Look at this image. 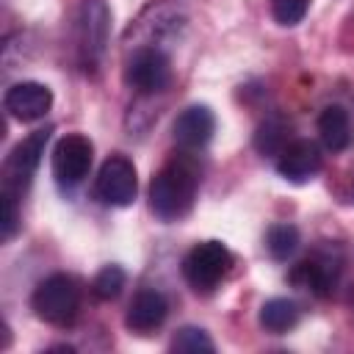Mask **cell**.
<instances>
[{"instance_id":"12","label":"cell","mask_w":354,"mask_h":354,"mask_svg":"<svg viewBox=\"0 0 354 354\" xmlns=\"http://www.w3.org/2000/svg\"><path fill=\"white\" fill-rule=\"evenodd\" d=\"M216 130V116L207 105H191L185 108L174 124H171V136L177 141V147L183 149H199L213 138Z\"/></svg>"},{"instance_id":"15","label":"cell","mask_w":354,"mask_h":354,"mask_svg":"<svg viewBox=\"0 0 354 354\" xmlns=\"http://www.w3.org/2000/svg\"><path fill=\"white\" fill-rule=\"evenodd\" d=\"M260 324L271 335H282L299 324V307L290 299H268L260 307Z\"/></svg>"},{"instance_id":"17","label":"cell","mask_w":354,"mask_h":354,"mask_svg":"<svg viewBox=\"0 0 354 354\" xmlns=\"http://www.w3.org/2000/svg\"><path fill=\"white\" fill-rule=\"evenodd\" d=\"M266 246H268L274 260H288L299 249V230L288 221L271 224L268 232H266Z\"/></svg>"},{"instance_id":"16","label":"cell","mask_w":354,"mask_h":354,"mask_svg":"<svg viewBox=\"0 0 354 354\" xmlns=\"http://www.w3.org/2000/svg\"><path fill=\"white\" fill-rule=\"evenodd\" d=\"M288 124H285V119L282 116H271V119H266L260 127H257V133H254V147H257V152H263V155H279L282 149H285V144H288Z\"/></svg>"},{"instance_id":"5","label":"cell","mask_w":354,"mask_h":354,"mask_svg":"<svg viewBox=\"0 0 354 354\" xmlns=\"http://www.w3.org/2000/svg\"><path fill=\"white\" fill-rule=\"evenodd\" d=\"M108 25H111V11L105 0H83L77 11V58L83 69H97L105 44H108Z\"/></svg>"},{"instance_id":"21","label":"cell","mask_w":354,"mask_h":354,"mask_svg":"<svg viewBox=\"0 0 354 354\" xmlns=\"http://www.w3.org/2000/svg\"><path fill=\"white\" fill-rule=\"evenodd\" d=\"M0 227H3V241H11L19 230V196L0 191Z\"/></svg>"},{"instance_id":"6","label":"cell","mask_w":354,"mask_h":354,"mask_svg":"<svg viewBox=\"0 0 354 354\" xmlns=\"http://www.w3.org/2000/svg\"><path fill=\"white\" fill-rule=\"evenodd\" d=\"M124 80L130 88H136L138 94H158L169 86L171 80V61L169 55L155 47V44H147V47H138L130 58H127V66H124Z\"/></svg>"},{"instance_id":"3","label":"cell","mask_w":354,"mask_h":354,"mask_svg":"<svg viewBox=\"0 0 354 354\" xmlns=\"http://www.w3.org/2000/svg\"><path fill=\"white\" fill-rule=\"evenodd\" d=\"M232 268V252L221 241H202L183 257V277L196 293H210Z\"/></svg>"},{"instance_id":"20","label":"cell","mask_w":354,"mask_h":354,"mask_svg":"<svg viewBox=\"0 0 354 354\" xmlns=\"http://www.w3.org/2000/svg\"><path fill=\"white\" fill-rule=\"evenodd\" d=\"M307 8H310V0H271V17L285 28L299 25Z\"/></svg>"},{"instance_id":"18","label":"cell","mask_w":354,"mask_h":354,"mask_svg":"<svg viewBox=\"0 0 354 354\" xmlns=\"http://www.w3.org/2000/svg\"><path fill=\"white\" fill-rule=\"evenodd\" d=\"M122 288H124V271H122L119 266H105V268H100L97 277L91 279V293H94L97 299H102V301L116 299V296L122 293Z\"/></svg>"},{"instance_id":"1","label":"cell","mask_w":354,"mask_h":354,"mask_svg":"<svg viewBox=\"0 0 354 354\" xmlns=\"http://www.w3.org/2000/svg\"><path fill=\"white\" fill-rule=\"evenodd\" d=\"M199 166L188 155H174L149 183V207L163 221H180L191 213L199 191Z\"/></svg>"},{"instance_id":"4","label":"cell","mask_w":354,"mask_h":354,"mask_svg":"<svg viewBox=\"0 0 354 354\" xmlns=\"http://www.w3.org/2000/svg\"><path fill=\"white\" fill-rule=\"evenodd\" d=\"M50 127L44 130H33L30 136H25L6 158L3 163V191L6 194H14V196H22L25 188L30 185L39 163H41V155H44V147L50 141Z\"/></svg>"},{"instance_id":"9","label":"cell","mask_w":354,"mask_h":354,"mask_svg":"<svg viewBox=\"0 0 354 354\" xmlns=\"http://www.w3.org/2000/svg\"><path fill=\"white\" fill-rule=\"evenodd\" d=\"M3 108L19 122H36L53 108V91L36 80H19L6 88Z\"/></svg>"},{"instance_id":"14","label":"cell","mask_w":354,"mask_h":354,"mask_svg":"<svg viewBox=\"0 0 354 354\" xmlns=\"http://www.w3.org/2000/svg\"><path fill=\"white\" fill-rule=\"evenodd\" d=\"M318 136H321V144L329 152L348 149V144H351V119H348L346 108L326 105L318 116Z\"/></svg>"},{"instance_id":"8","label":"cell","mask_w":354,"mask_h":354,"mask_svg":"<svg viewBox=\"0 0 354 354\" xmlns=\"http://www.w3.org/2000/svg\"><path fill=\"white\" fill-rule=\"evenodd\" d=\"M91 158H94V147L86 136L80 133H69L61 136L58 144L53 147V177L61 188H75L77 183H83V177L91 169Z\"/></svg>"},{"instance_id":"2","label":"cell","mask_w":354,"mask_h":354,"mask_svg":"<svg viewBox=\"0 0 354 354\" xmlns=\"http://www.w3.org/2000/svg\"><path fill=\"white\" fill-rule=\"evenodd\" d=\"M33 313L53 326H69L80 310V285L69 274H50L30 296Z\"/></svg>"},{"instance_id":"11","label":"cell","mask_w":354,"mask_h":354,"mask_svg":"<svg viewBox=\"0 0 354 354\" xmlns=\"http://www.w3.org/2000/svg\"><path fill=\"white\" fill-rule=\"evenodd\" d=\"M321 163H324L321 149L307 138H296V141L285 144V149L279 152L277 171L288 183H307L321 171Z\"/></svg>"},{"instance_id":"19","label":"cell","mask_w":354,"mask_h":354,"mask_svg":"<svg viewBox=\"0 0 354 354\" xmlns=\"http://www.w3.org/2000/svg\"><path fill=\"white\" fill-rule=\"evenodd\" d=\"M171 351H216V343L199 326H183L171 337Z\"/></svg>"},{"instance_id":"13","label":"cell","mask_w":354,"mask_h":354,"mask_svg":"<svg viewBox=\"0 0 354 354\" xmlns=\"http://www.w3.org/2000/svg\"><path fill=\"white\" fill-rule=\"evenodd\" d=\"M169 315V301L160 290H152V288H144L133 296L130 307H127V315H124V324L130 332H138V335H147L152 329H158Z\"/></svg>"},{"instance_id":"7","label":"cell","mask_w":354,"mask_h":354,"mask_svg":"<svg viewBox=\"0 0 354 354\" xmlns=\"http://www.w3.org/2000/svg\"><path fill=\"white\" fill-rule=\"evenodd\" d=\"M94 194L102 205L111 207H127L133 205L136 194H138V177H136V166L130 158L124 155H111L97 174L94 183Z\"/></svg>"},{"instance_id":"10","label":"cell","mask_w":354,"mask_h":354,"mask_svg":"<svg viewBox=\"0 0 354 354\" xmlns=\"http://www.w3.org/2000/svg\"><path fill=\"white\" fill-rule=\"evenodd\" d=\"M337 274H340V260H335L332 254H315L296 263L288 279L296 288L310 290L313 296H329L337 285Z\"/></svg>"}]
</instances>
